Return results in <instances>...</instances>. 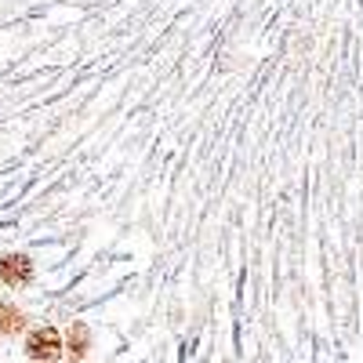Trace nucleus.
<instances>
[{"label": "nucleus", "mask_w": 363, "mask_h": 363, "mask_svg": "<svg viewBox=\"0 0 363 363\" xmlns=\"http://www.w3.org/2000/svg\"><path fill=\"white\" fill-rule=\"evenodd\" d=\"M0 280H4L8 287H26L29 280H33V262H29L26 255H4L0 258Z\"/></svg>", "instance_id": "f03ea898"}, {"label": "nucleus", "mask_w": 363, "mask_h": 363, "mask_svg": "<svg viewBox=\"0 0 363 363\" xmlns=\"http://www.w3.org/2000/svg\"><path fill=\"white\" fill-rule=\"evenodd\" d=\"M26 352L33 356L37 363H51L58 352H62V335L48 323V327H37L33 335L26 338Z\"/></svg>", "instance_id": "f257e3e1"}, {"label": "nucleus", "mask_w": 363, "mask_h": 363, "mask_svg": "<svg viewBox=\"0 0 363 363\" xmlns=\"http://www.w3.org/2000/svg\"><path fill=\"white\" fill-rule=\"evenodd\" d=\"M22 327H26V316H22V309L8 306V301H0V335H18Z\"/></svg>", "instance_id": "20e7f679"}, {"label": "nucleus", "mask_w": 363, "mask_h": 363, "mask_svg": "<svg viewBox=\"0 0 363 363\" xmlns=\"http://www.w3.org/2000/svg\"><path fill=\"white\" fill-rule=\"evenodd\" d=\"M87 349H91V330H87L84 320H73L69 330H66V356H69L73 363H80V359L87 356Z\"/></svg>", "instance_id": "7ed1b4c3"}]
</instances>
